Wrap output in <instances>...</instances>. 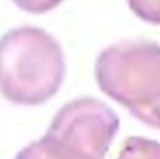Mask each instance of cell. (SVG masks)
I'll list each match as a JSON object with an SVG mask.
<instances>
[{
    "instance_id": "5",
    "label": "cell",
    "mask_w": 160,
    "mask_h": 159,
    "mask_svg": "<svg viewBox=\"0 0 160 159\" xmlns=\"http://www.w3.org/2000/svg\"><path fill=\"white\" fill-rule=\"evenodd\" d=\"M128 5L142 21L160 26V0H128Z\"/></svg>"
},
{
    "instance_id": "2",
    "label": "cell",
    "mask_w": 160,
    "mask_h": 159,
    "mask_svg": "<svg viewBox=\"0 0 160 159\" xmlns=\"http://www.w3.org/2000/svg\"><path fill=\"white\" fill-rule=\"evenodd\" d=\"M96 81L106 96L138 122L160 130V45L123 40L104 48L96 60Z\"/></svg>"
},
{
    "instance_id": "4",
    "label": "cell",
    "mask_w": 160,
    "mask_h": 159,
    "mask_svg": "<svg viewBox=\"0 0 160 159\" xmlns=\"http://www.w3.org/2000/svg\"><path fill=\"white\" fill-rule=\"evenodd\" d=\"M116 159H160V142L145 137H128Z\"/></svg>"
},
{
    "instance_id": "1",
    "label": "cell",
    "mask_w": 160,
    "mask_h": 159,
    "mask_svg": "<svg viewBox=\"0 0 160 159\" xmlns=\"http://www.w3.org/2000/svg\"><path fill=\"white\" fill-rule=\"evenodd\" d=\"M63 48L48 31L21 26L0 38V94L17 106H39L62 87Z\"/></svg>"
},
{
    "instance_id": "6",
    "label": "cell",
    "mask_w": 160,
    "mask_h": 159,
    "mask_svg": "<svg viewBox=\"0 0 160 159\" xmlns=\"http://www.w3.org/2000/svg\"><path fill=\"white\" fill-rule=\"evenodd\" d=\"M21 10L29 14H46L56 9L63 0H12Z\"/></svg>"
},
{
    "instance_id": "3",
    "label": "cell",
    "mask_w": 160,
    "mask_h": 159,
    "mask_svg": "<svg viewBox=\"0 0 160 159\" xmlns=\"http://www.w3.org/2000/svg\"><path fill=\"white\" fill-rule=\"evenodd\" d=\"M119 128V116L96 98H77L63 104L44 137L14 159H104Z\"/></svg>"
}]
</instances>
